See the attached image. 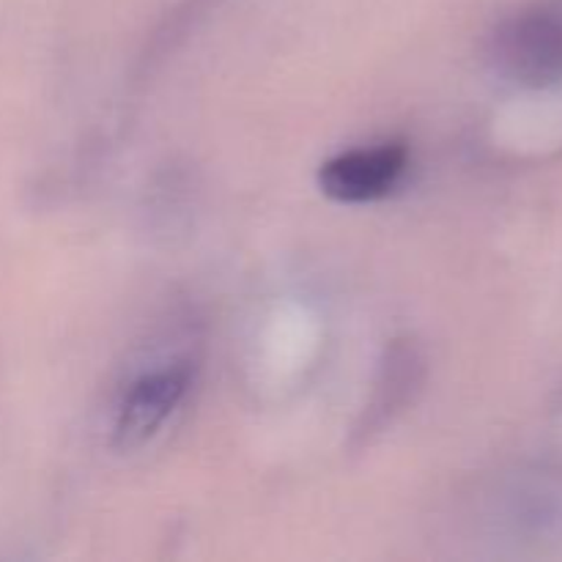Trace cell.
Masks as SVG:
<instances>
[{
  "instance_id": "obj_5",
  "label": "cell",
  "mask_w": 562,
  "mask_h": 562,
  "mask_svg": "<svg viewBox=\"0 0 562 562\" xmlns=\"http://www.w3.org/2000/svg\"><path fill=\"white\" fill-rule=\"evenodd\" d=\"M423 379H426V360H423L420 346L412 338L393 340L379 366L371 401L355 428L357 442H371L376 434L393 426L395 417L406 412V406L420 393Z\"/></svg>"
},
{
  "instance_id": "obj_1",
  "label": "cell",
  "mask_w": 562,
  "mask_h": 562,
  "mask_svg": "<svg viewBox=\"0 0 562 562\" xmlns=\"http://www.w3.org/2000/svg\"><path fill=\"white\" fill-rule=\"evenodd\" d=\"M488 525L532 547L562 543V464H525L503 472L486 492Z\"/></svg>"
},
{
  "instance_id": "obj_4",
  "label": "cell",
  "mask_w": 562,
  "mask_h": 562,
  "mask_svg": "<svg viewBox=\"0 0 562 562\" xmlns=\"http://www.w3.org/2000/svg\"><path fill=\"white\" fill-rule=\"evenodd\" d=\"M409 165L404 143H382L371 148H351L327 159L318 170V187L338 203H371L387 195Z\"/></svg>"
},
{
  "instance_id": "obj_3",
  "label": "cell",
  "mask_w": 562,
  "mask_h": 562,
  "mask_svg": "<svg viewBox=\"0 0 562 562\" xmlns=\"http://www.w3.org/2000/svg\"><path fill=\"white\" fill-rule=\"evenodd\" d=\"M195 382L190 360L165 362L126 384L113 417V445L119 450H137L151 442L170 417L184 404Z\"/></svg>"
},
{
  "instance_id": "obj_6",
  "label": "cell",
  "mask_w": 562,
  "mask_h": 562,
  "mask_svg": "<svg viewBox=\"0 0 562 562\" xmlns=\"http://www.w3.org/2000/svg\"><path fill=\"white\" fill-rule=\"evenodd\" d=\"M225 0H181L168 16H165L162 25L154 31L151 42H148L146 53H143L140 66L143 69H151L154 64L165 58L168 53H173L203 20H206L212 11H217Z\"/></svg>"
},
{
  "instance_id": "obj_2",
  "label": "cell",
  "mask_w": 562,
  "mask_h": 562,
  "mask_svg": "<svg viewBox=\"0 0 562 562\" xmlns=\"http://www.w3.org/2000/svg\"><path fill=\"white\" fill-rule=\"evenodd\" d=\"M492 64L510 82L543 91L562 82V11L536 5L499 22L488 42Z\"/></svg>"
}]
</instances>
